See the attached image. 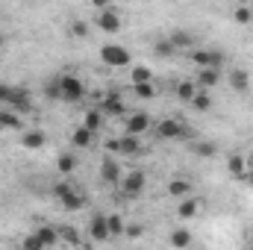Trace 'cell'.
<instances>
[{
  "mask_svg": "<svg viewBox=\"0 0 253 250\" xmlns=\"http://www.w3.org/2000/svg\"><path fill=\"white\" fill-rule=\"evenodd\" d=\"M56 83H59V97H62L65 103H80L85 97V83L80 77L62 74V77H56Z\"/></svg>",
  "mask_w": 253,
  "mask_h": 250,
  "instance_id": "6da1fadb",
  "label": "cell"
},
{
  "mask_svg": "<svg viewBox=\"0 0 253 250\" xmlns=\"http://www.w3.org/2000/svg\"><path fill=\"white\" fill-rule=\"evenodd\" d=\"M53 197L62 203L68 212H80V209L85 206V197H83L77 188H71V183H56V186H53Z\"/></svg>",
  "mask_w": 253,
  "mask_h": 250,
  "instance_id": "7a4b0ae2",
  "label": "cell"
},
{
  "mask_svg": "<svg viewBox=\"0 0 253 250\" xmlns=\"http://www.w3.org/2000/svg\"><path fill=\"white\" fill-rule=\"evenodd\" d=\"M100 62L109 68H129L132 65V53L121 47V44H103L100 47Z\"/></svg>",
  "mask_w": 253,
  "mask_h": 250,
  "instance_id": "3957f363",
  "label": "cell"
},
{
  "mask_svg": "<svg viewBox=\"0 0 253 250\" xmlns=\"http://www.w3.org/2000/svg\"><path fill=\"white\" fill-rule=\"evenodd\" d=\"M94 27L112 36V33H118V30L124 27V21H121V15L109 6V9H97V15H94Z\"/></svg>",
  "mask_w": 253,
  "mask_h": 250,
  "instance_id": "277c9868",
  "label": "cell"
},
{
  "mask_svg": "<svg viewBox=\"0 0 253 250\" xmlns=\"http://www.w3.org/2000/svg\"><path fill=\"white\" fill-rule=\"evenodd\" d=\"M144 183H147V177H144V171H126V174H121V194L124 197H135V194H141V188H144Z\"/></svg>",
  "mask_w": 253,
  "mask_h": 250,
  "instance_id": "5b68a950",
  "label": "cell"
},
{
  "mask_svg": "<svg viewBox=\"0 0 253 250\" xmlns=\"http://www.w3.org/2000/svg\"><path fill=\"white\" fill-rule=\"evenodd\" d=\"M156 129V135L162 138V141H174V138H186V126L180 124V121H174V118H165V121H159V124L153 126Z\"/></svg>",
  "mask_w": 253,
  "mask_h": 250,
  "instance_id": "8992f818",
  "label": "cell"
},
{
  "mask_svg": "<svg viewBox=\"0 0 253 250\" xmlns=\"http://www.w3.org/2000/svg\"><path fill=\"white\" fill-rule=\"evenodd\" d=\"M191 62L197 65V68H221L224 65V53L221 50H203V47H197L191 53Z\"/></svg>",
  "mask_w": 253,
  "mask_h": 250,
  "instance_id": "52a82bcc",
  "label": "cell"
},
{
  "mask_svg": "<svg viewBox=\"0 0 253 250\" xmlns=\"http://www.w3.org/2000/svg\"><path fill=\"white\" fill-rule=\"evenodd\" d=\"M100 180L106 186H118L121 183V165L112 156H103V162H100Z\"/></svg>",
  "mask_w": 253,
  "mask_h": 250,
  "instance_id": "ba28073f",
  "label": "cell"
},
{
  "mask_svg": "<svg viewBox=\"0 0 253 250\" xmlns=\"http://www.w3.org/2000/svg\"><path fill=\"white\" fill-rule=\"evenodd\" d=\"M150 115L147 112H132V115H126L124 121V132H132V135H141V132H147L150 129Z\"/></svg>",
  "mask_w": 253,
  "mask_h": 250,
  "instance_id": "9c48e42d",
  "label": "cell"
},
{
  "mask_svg": "<svg viewBox=\"0 0 253 250\" xmlns=\"http://www.w3.org/2000/svg\"><path fill=\"white\" fill-rule=\"evenodd\" d=\"M88 236H91V242H109V239H112V236H109L106 215H91V221H88Z\"/></svg>",
  "mask_w": 253,
  "mask_h": 250,
  "instance_id": "30bf717a",
  "label": "cell"
},
{
  "mask_svg": "<svg viewBox=\"0 0 253 250\" xmlns=\"http://www.w3.org/2000/svg\"><path fill=\"white\" fill-rule=\"evenodd\" d=\"M227 83H230V88H233L236 94H245V91L251 88V74H248L245 68H233L230 77H227Z\"/></svg>",
  "mask_w": 253,
  "mask_h": 250,
  "instance_id": "8fae6325",
  "label": "cell"
},
{
  "mask_svg": "<svg viewBox=\"0 0 253 250\" xmlns=\"http://www.w3.org/2000/svg\"><path fill=\"white\" fill-rule=\"evenodd\" d=\"M200 209H203V200L186 194V197H183V203L177 206V215H180L183 221H191V218H197V215H200Z\"/></svg>",
  "mask_w": 253,
  "mask_h": 250,
  "instance_id": "7c38bea8",
  "label": "cell"
},
{
  "mask_svg": "<svg viewBox=\"0 0 253 250\" xmlns=\"http://www.w3.org/2000/svg\"><path fill=\"white\" fill-rule=\"evenodd\" d=\"M227 171H230L236 180L245 183V177H248V159H245L242 153H230V156H227Z\"/></svg>",
  "mask_w": 253,
  "mask_h": 250,
  "instance_id": "4fadbf2b",
  "label": "cell"
},
{
  "mask_svg": "<svg viewBox=\"0 0 253 250\" xmlns=\"http://www.w3.org/2000/svg\"><path fill=\"white\" fill-rule=\"evenodd\" d=\"M200 88H212L221 83V68H197V80H194Z\"/></svg>",
  "mask_w": 253,
  "mask_h": 250,
  "instance_id": "5bb4252c",
  "label": "cell"
},
{
  "mask_svg": "<svg viewBox=\"0 0 253 250\" xmlns=\"http://www.w3.org/2000/svg\"><path fill=\"white\" fill-rule=\"evenodd\" d=\"M9 109H15L18 115H27V112L33 109V100H30V91L18 85V91H15V97H12V103H9Z\"/></svg>",
  "mask_w": 253,
  "mask_h": 250,
  "instance_id": "9a60e30c",
  "label": "cell"
},
{
  "mask_svg": "<svg viewBox=\"0 0 253 250\" xmlns=\"http://www.w3.org/2000/svg\"><path fill=\"white\" fill-rule=\"evenodd\" d=\"M124 100H121V94H106L103 100H100V112L103 115H124Z\"/></svg>",
  "mask_w": 253,
  "mask_h": 250,
  "instance_id": "2e32d148",
  "label": "cell"
},
{
  "mask_svg": "<svg viewBox=\"0 0 253 250\" xmlns=\"http://www.w3.org/2000/svg\"><path fill=\"white\" fill-rule=\"evenodd\" d=\"M138 150H141V144H138V135L124 132V135L118 138V153H121V156H138Z\"/></svg>",
  "mask_w": 253,
  "mask_h": 250,
  "instance_id": "e0dca14e",
  "label": "cell"
},
{
  "mask_svg": "<svg viewBox=\"0 0 253 250\" xmlns=\"http://www.w3.org/2000/svg\"><path fill=\"white\" fill-rule=\"evenodd\" d=\"M0 129H21V115L9 106L0 109Z\"/></svg>",
  "mask_w": 253,
  "mask_h": 250,
  "instance_id": "ac0fdd59",
  "label": "cell"
},
{
  "mask_svg": "<svg viewBox=\"0 0 253 250\" xmlns=\"http://www.w3.org/2000/svg\"><path fill=\"white\" fill-rule=\"evenodd\" d=\"M91 141H94V132H91L88 126H77V129H74V135H71V144H74V147H80V150H83V147H88Z\"/></svg>",
  "mask_w": 253,
  "mask_h": 250,
  "instance_id": "d6986e66",
  "label": "cell"
},
{
  "mask_svg": "<svg viewBox=\"0 0 253 250\" xmlns=\"http://www.w3.org/2000/svg\"><path fill=\"white\" fill-rule=\"evenodd\" d=\"M103 118H106V115L100 112V106H97V109H85V115H83V126H88L91 132H97V129L103 126Z\"/></svg>",
  "mask_w": 253,
  "mask_h": 250,
  "instance_id": "ffe728a7",
  "label": "cell"
},
{
  "mask_svg": "<svg viewBox=\"0 0 253 250\" xmlns=\"http://www.w3.org/2000/svg\"><path fill=\"white\" fill-rule=\"evenodd\" d=\"M77 162H80V159H77L74 153H59V156H56V171L68 177V174H74V171H77Z\"/></svg>",
  "mask_w": 253,
  "mask_h": 250,
  "instance_id": "44dd1931",
  "label": "cell"
},
{
  "mask_svg": "<svg viewBox=\"0 0 253 250\" xmlns=\"http://www.w3.org/2000/svg\"><path fill=\"white\" fill-rule=\"evenodd\" d=\"M138 83H153V71L144 68V65H132V71H129V85H138Z\"/></svg>",
  "mask_w": 253,
  "mask_h": 250,
  "instance_id": "7402d4cb",
  "label": "cell"
},
{
  "mask_svg": "<svg viewBox=\"0 0 253 250\" xmlns=\"http://www.w3.org/2000/svg\"><path fill=\"white\" fill-rule=\"evenodd\" d=\"M191 106H194L197 112H209V109H212V97H209V91H206V88H197L194 97H191Z\"/></svg>",
  "mask_w": 253,
  "mask_h": 250,
  "instance_id": "603a6c76",
  "label": "cell"
},
{
  "mask_svg": "<svg viewBox=\"0 0 253 250\" xmlns=\"http://www.w3.org/2000/svg\"><path fill=\"white\" fill-rule=\"evenodd\" d=\"M21 144H24L27 150H39V147H44V132H39V129H30V132H24Z\"/></svg>",
  "mask_w": 253,
  "mask_h": 250,
  "instance_id": "cb8c5ba5",
  "label": "cell"
},
{
  "mask_svg": "<svg viewBox=\"0 0 253 250\" xmlns=\"http://www.w3.org/2000/svg\"><path fill=\"white\" fill-rule=\"evenodd\" d=\"M36 236L42 239V245H44V248L59 245V230H56V227H39V233H36Z\"/></svg>",
  "mask_w": 253,
  "mask_h": 250,
  "instance_id": "d4e9b609",
  "label": "cell"
},
{
  "mask_svg": "<svg viewBox=\"0 0 253 250\" xmlns=\"http://www.w3.org/2000/svg\"><path fill=\"white\" fill-rule=\"evenodd\" d=\"M197 88H200V85H197L194 80H183V83H177V97L186 100V103H191V97H194Z\"/></svg>",
  "mask_w": 253,
  "mask_h": 250,
  "instance_id": "484cf974",
  "label": "cell"
},
{
  "mask_svg": "<svg viewBox=\"0 0 253 250\" xmlns=\"http://www.w3.org/2000/svg\"><path fill=\"white\" fill-rule=\"evenodd\" d=\"M168 39H171V44H174L177 50H180V47H191V44H194V36H191V33H186V30H174Z\"/></svg>",
  "mask_w": 253,
  "mask_h": 250,
  "instance_id": "4316f807",
  "label": "cell"
},
{
  "mask_svg": "<svg viewBox=\"0 0 253 250\" xmlns=\"http://www.w3.org/2000/svg\"><path fill=\"white\" fill-rule=\"evenodd\" d=\"M168 194H171V197H186V194H191V183L183 180V177H180V180H171V183H168Z\"/></svg>",
  "mask_w": 253,
  "mask_h": 250,
  "instance_id": "83f0119b",
  "label": "cell"
},
{
  "mask_svg": "<svg viewBox=\"0 0 253 250\" xmlns=\"http://www.w3.org/2000/svg\"><path fill=\"white\" fill-rule=\"evenodd\" d=\"M153 53H156V56H162V59H168V56H174V53H177V47L171 44V39H156V42H153Z\"/></svg>",
  "mask_w": 253,
  "mask_h": 250,
  "instance_id": "f1b7e54d",
  "label": "cell"
},
{
  "mask_svg": "<svg viewBox=\"0 0 253 250\" xmlns=\"http://www.w3.org/2000/svg\"><path fill=\"white\" fill-rule=\"evenodd\" d=\"M132 91H135V97H141V100H153V97H156V85H153V83H138V85H132Z\"/></svg>",
  "mask_w": 253,
  "mask_h": 250,
  "instance_id": "f546056e",
  "label": "cell"
},
{
  "mask_svg": "<svg viewBox=\"0 0 253 250\" xmlns=\"http://www.w3.org/2000/svg\"><path fill=\"white\" fill-rule=\"evenodd\" d=\"M194 153H197L200 159H212V156L218 153V147H215L212 141H194Z\"/></svg>",
  "mask_w": 253,
  "mask_h": 250,
  "instance_id": "4dcf8cb0",
  "label": "cell"
},
{
  "mask_svg": "<svg viewBox=\"0 0 253 250\" xmlns=\"http://www.w3.org/2000/svg\"><path fill=\"white\" fill-rule=\"evenodd\" d=\"M168 242H171L174 248H189L191 236H189V230H183V227H180V230H174V233H171V239H168Z\"/></svg>",
  "mask_w": 253,
  "mask_h": 250,
  "instance_id": "1f68e13d",
  "label": "cell"
},
{
  "mask_svg": "<svg viewBox=\"0 0 253 250\" xmlns=\"http://www.w3.org/2000/svg\"><path fill=\"white\" fill-rule=\"evenodd\" d=\"M106 224H109V236H121L126 230V224H124L121 215H106Z\"/></svg>",
  "mask_w": 253,
  "mask_h": 250,
  "instance_id": "d6a6232c",
  "label": "cell"
},
{
  "mask_svg": "<svg viewBox=\"0 0 253 250\" xmlns=\"http://www.w3.org/2000/svg\"><path fill=\"white\" fill-rule=\"evenodd\" d=\"M15 91H18V85L0 83V106H9V103H12V97H15Z\"/></svg>",
  "mask_w": 253,
  "mask_h": 250,
  "instance_id": "836d02e7",
  "label": "cell"
},
{
  "mask_svg": "<svg viewBox=\"0 0 253 250\" xmlns=\"http://www.w3.org/2000/svg\"><path fill=\"white\" fill-rule=\"evenodd\" d=\"M233 18H236V24H251V21H253L251 6H239V9L233 12Z\"/></svg>",
  "mask_w": 253,
  "mask_h": 250,
  "instance_id": "e575fe53",
  "label": "cell"
},
{
  "mask_svg": "<svg viewBox=\"0 0 253 250\" xmlns=\"http://www.w3.org/2000/svg\"><path fill=\"white\" fill-rule=\"evenodd\" d=\"M71 36H74V39H88V24L74 21V24H71Z\"/></svg>",
  "mask_w": 253,
  "mask_h": 250,
  "instance_id": "d590c367",
  "label": "cell"
},
{
  "mask_svg": "<svg viewBox=\"0 0 253 250\" xmlns=\"http://www.w3.org/2000/svg\"><path fill=\"white\" fill-rule=\"evenodd\" d=\"M21 245H24V248H27V250H42V248H44V245H42V239H39V236H27V239H24V242H21Z\"/></svg>",
  "mask_w": 253,
  "mask_h": 250,
  "instance_id": "8d00e7d4",
  "label": "cell"
},
{
  "mask_svg": "<svg viewBox=\"0 0 253 250\" xmlns=\"http://www.w3.org/2000/svg\"><path fill=\"white\" fill-rule=\"evenodd\" d=\"M47 97H50V100H62V97H59V83H56V80L47 85Z\"/></svg>",
  "mask_w": 253,
  "mask_h": 250,
  "instance_id": "74e56055",
  "label": "cell"
},
{
  "mask_svg": "<svg viewBox=\"0 0 253 250\" xmlns=\"http://www.w3.org/2000/svg\"><path fill=\"white\" fill-rule=\"evenodd\" d=\"M124 233L129 236V239H138V236H141V227H138V224H129V227H126Z\"/></svg>",
  "mask_w": 253,
  "mask_h": 250,
  "instance_id": "f35d334b",
  "label": "cell"
},
{
  "mask_svg": "<svg viewBox=\"0 0 253 250\" xmlns=\"http://www.w3.org/2000/svg\"><path fill=\"white\" fill-rule=\"evenodd\" d=\"M88 3H91L94 9H109V6H112V0H88Z\"/></svg>",
  "mask_w": 253,
  "mask_h": 250,
  "instance_id": "ab89813d",
  "label": "cell"
},
{
  "mask_svg": "<svg viewBox=\"0 0 253 250\" xmlns=\"http://www.w3.org/2000/svg\"><path fill=\"white\" fill-rule=\"evenodd\" d=\"M253 0H239V6H251Z\"/></svg>",
  "mask_w": 253,
  "mask_h": 250,
  "instance_id": "60d3db41",
  "label": "cell"
},
{
  "mask_svg": "<svg viewBox=\"0 0 253 250\" xmlns=\"http://www.w3.org/2000/svg\"><path fill=\"white\" fill-rule=\"evenodd\" d=\"M248 165H251V168H253V153H251V156H248Z\"/></svg>",
  "mask_w": 253,
  "mask_h": 250,
  "instance_id": "b9f144b4",
  "label": "cell"
},
{
  "mask_svg": "<svg viewBox=\"0 0 253 250\" xmlns=\"http://www.w3.org/2000/svg\"><path fill=\"white\" fill-rule=\"evenodd\" d=\"M0 44H3V36H0Z\"/></svg>",
  "mask_w": 253,
  "mask_h": 250,
  "instance_id": "7bdbcfd3",
  "label": "cell"
},
{
  "mask_svg": "<svg viewBox=\"0 0 253 250\" xmlns=\"http://www.w3.org/2000/svg\"><path fill=\"white\" fill-rule=\"evenodd\" d=\"M251 248H253V239H251Z\"/></svg>",
  "mask_w": 253,
  "mask_h": 250,
  "instance_id": "ee69618b",
  "label": "cell"
},
{
  "mask_svg": "<svg viewBox=\"0 0 253 250\" xmlns=\"http://www.w3.org/2000/svg\"><path fill=\"white\" fill-rule=\"evenodd\" d=\"M251 12H253V3H251Z\"/></svg>",
  "mask_w": 253,
  "mask_h": 250,
  "instance_id": "f6af8a7d",
  "label": "cell"
}]
</instances>
